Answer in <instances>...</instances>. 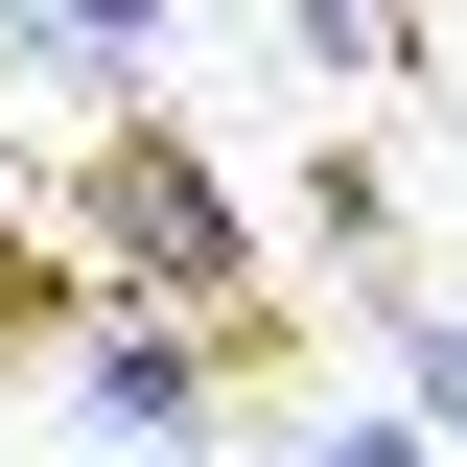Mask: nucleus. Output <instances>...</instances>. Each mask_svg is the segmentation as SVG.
<instances>
[{
  "mask_svg": "<svg viewBox=\"0 0 467 467\" xmlns=\"http://www.w3.org/2000/svg\"><path fill=\"white\" fill-rule=\"evenodd\" d=\"M304 24V70H327V94H420V70H444V24H420V0H281Z\"/></svg>",
  "mask_w": 467,
  "mask_h": 467,
  "instance_id": "4",
  "label": "nucleus"
},
{
  "mask_svg": "<svg viewBox=\"0 0 467 467\" xmlns=\"http://www.w3.org/2000/svg\"><path fill=\"white\" fill-rule=\"evenodd\" d=\"M0 187H24V117H0Z\"/></svg>",
  "mask_w": 467,
  "mask_h": 467,
  "instance_id": "7",
  "label": "nucleus"
},
{
  "mask_svg": "<svg viewBox=\"0 0 467 467\" xmlns=\"http://www.w3.org/2000/svg\"><path fill=\"white\" fill-rule=\"evenodd\" d=\"M94 257H70V234H0V374H70V327H94Z\"/></svg>",
  "mask_w": 467,
  "mask_h": 467,
  "instance_id": "3",
  "label": "nucleus"
},
{
  "mask_svg": "<svg viewBox=\"0 0 467 467\" xmlns=\"http://www.w3.org/2000/svg\"><path fill=\"white\" fill-rule=\"evenodd\" d=\"M350 327L398 350V420H420V444L467 467V304H444V281H350Z\"/></svg>",
  "mask_w": 467,
  "mask_h": 467,
  "instance_id": "2",
  "label": "nucleus"
},
{
  "mask_svg": "<svg viewBox=\"0 0 467 467\" xmlns=\"http://www.w3.org/2000/svg\"><path fill=\"white\" fill-rule=\"evenodd\" d=\"M304 467H444V444H420V420L374 398V420H327V444H304Z\"/></svg>",
  "mask_w": 467,
  "mask_h": 467,
  "instance_id": "6",
  "label": "nucleus"
},
{
  "mask_svg": "<svg viewBox=\"0 0 467 467\" xmlns=\"http://www.w3.org/2000/svg\"><path fill=\"white\" fill-rule=\"evenodd\" d=\"M47 24H70V70H117V94L164 70V0H47Z\"/></svg>",
  "mask_w": 467,
  "mask_h": 467,
  "instance_id": "5",
  "label": "nucleus"
},
{
  "mask_svg": "<svg viewBox=\"0 0 467 467\" xmlns=\"http://www.w3.org/2000/svg\"><path fill=\"white\" fill-rule=\"evenodd\" d=\"M47 234L94 257L117 304H164V327H281V304H304L281 257H257V187H234V164L187 140L164 94H117L94 140H70V187H47Z\"/></svg>",
  "mask_w": 467,
  "mask_h": 467,
  "instance_id": "1",
  "label": "nucleus"
}]
</instances>
